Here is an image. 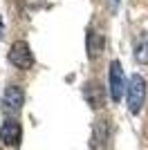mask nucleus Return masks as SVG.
<instances>
[{
	"label": "nucleus",
	"instance_id": "3",
	"mask_svg": "<svg viewBox=\"0 0 148 150\" xmlns=\"http://www.w3.org/2000/svg\"><path fill=\"white\" fill-rule=\"evenodd\" d=\"M23 139V125L16 117H7L0 125V141L7 148H18Z\"/></svg>",
	"mask_w": 148,
	"mask_h": 150
},
{
	"label": "nucleus",
	"instance_id": "4",
	"mask_svg": "<svg viewBox=\"0 0 148 150\" xmlns=\"http://www.w3.org/2000/svg\"><path fill=\"white\" fill-rule=\"evenodd\" d=\"M108 88H110V99L115 103H119L123 96V88H128L126 83V74H123V67L119 61L110 63V72H108Z\"/></svg>",
	"mask_w": 148,
	"mask_h": 150
},
{
	"label": "nucleus",
	"instance_id": "2",
	"mask_svg": "<svg viewBox=\"0 0 148 150\" xmlns=\"http://www.w3.org/2000/svg\"><path fill=\"white\" fill-rule=\"evenodd\" d=\"M7 58H9V63L14 67H18V69H31V65H34V52H31V47L25 40L11 43V47L7 52Z\"/></svg>",
	"mask_w": 148,
	"mask_h": 150
},
{
	"label": "nucleus",
	"instance_id": "7",
	"mask_svg": "<svg viewBox=\"0 0 148 150\" xmlns=\"http://www.w3.org/2000/svg\"><path fill=\"white\" fill-rule=\"evenodd\" d=\"M101 47H103V36H101V34H94V31L90 29L88 31V52H90V58H97Z\"/></svg>",
	"mask_w": 148,
	"mask_h": 150
},
{
	"label": "nucleus",
	"instance_id": "10",
	"mask_svg": "<svg viewBox=\"0 0 148 150\" xmlns=\"http://www.w3.org/2000/svg\"><path fill=\"white\" fill-rule=\"evenodd\" d=\"M112 2H119V0H112Z\"/></svg>",
	"mask_w": 148,
	"mask_h": 150
},
{
	"label": "nucleus",
	"instance_id": "5",
	"mask_svg": "<svg viewBox=\"0 0 148 150\" xmlns=\"http://www.w3.org/2000/svg\"><path fill=\"white\" fill-rule=\"evenodd\" d=\"M23 101H25V92L20 85H9L5 90V96H2V112L7 117H16L23 108Z\"/></svg>",
	"mask_w": 148,
	"mask_h": 150
},
{
	"label": "nucleus",
	"instance_id": "6",
	"mask_svg": "<svg viewBox=\"0 0 148 150\" xmlns=\"http://www.w3.org/2000/svg\"><path fill=\"white\" fill-rule=\"evenodd\" d=\"M135 61L142 65H148V31L135 40Z\"/></svg>",
	"mask_w": 148,
	"mask_h": 150
},
{
	"label": "nucleus",
	"instance_id": "1",
	"mask_svg": "<svg viewBox=\"0 0 148 150\" xmlns=\"http://www.w3.org/2000/svg\"><path fill=\"white\" fill-rule=\"evenodd\" d=\"M126 96H128L130 114H139V112H142V108H144V99H146V81H144L142 74H132L128 79Z\"/></svg>",
	"mask_w": 148,
	"mask_h": 150
},
{
	"label": "nucleus",
	"instance_id": "9",
	"mask_svg": "<svg viewBox=\"0 0 148 150\" xmlns=\"http://www.w3.org/2000/svg\"><path fill=\"white\" fill-rule=\"evenodd\" d=\"M2 29H5V25H2V18H0V38H2Z\"/></svg>",
	"mask_w": 148,
	"mask_h": 150
},
{
	"label": "nucleus",
	"instance_id": "8",
	"mask_svg": "<svg viewBox=\"0 0 148 150\" xmlns=\"http://www.w3.org/2000/svg\"><path fill=\"white\" fill-rule=\"evenodd\" d=\"M97 94H103V90L99 88L97 83H90V85H85V99L90 101V105H92V108H101V101L97 99Z\"/></svg>",
	"mask_w": 148,
	"mask_h": 150
}]
</instances>
